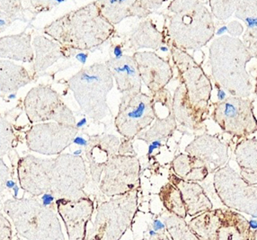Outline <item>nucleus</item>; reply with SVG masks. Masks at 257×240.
I'll return each mask as SVG.
<instances>
[{
    "instance_id": "nucleus-38",
    "label": "nucleus",
    "mask_w": 257,
    "mask_h": 240,
    "mask_svg": "<svg viewBox=\"0 0 257 240\" xmlns=\"http://www.w3.org/2000/svg\"><path fill=\"white\" fill-rule=\"evenodd\" d=\"M18 20V18L9 14L5 13L4 11H0V34L3 33L9 26H11L14 22Z\"/></svg>"
},
{
    "instance_id": "nucleus-1",
    "label": "nucleus",
    "mask_w": 257,
    "mask_h": 240,
    "mask_svg": "<svg viewBox=\"0 0 257 240\" xmlns=\"http://www.w3.org/2000/svg\"><path fill=\"white\" fill-rule=\"evenodd\" d=\"M18 173L21 188L32 197L47 193L57 200L86 197L84 189L88 174L80 156L61 154L56 159H43L29 155L19 160Z\"/></svg>"
},
{
    "instance_id": "nucleus-24",
    "label": "nucleus",
    "mask_w": 257,
    "mask_h": 240,
    "mask_svg": "<svg viewBox=\"0 0 257 240\" xmlns=\"http://www.w3.org/2000/svg\"><path fill=\"white\" fill-rule=\"evenodd\" d=\"M236 163L240 168V176L249 185H257V140L243 139L235 150Z\"/></svg>"
},
{
    "instance_id": "nucleus-18",
    "label": "nucleus",
    "mask_w": 257,
    "mask_h": 240,
    "mask_svg": "<svg viewBox=\"0 0 257 240\" xmlns=\"http://www.w3.org/2000/svg\"><path fill=\"white\" fill-rule=\"evenodd\" d=\"M187 154L205 165L209 173H214L224 167L228 159L227 146L219 138L202 134L197 136L185 148Z\"/></svg>"
},
{
    "instance_id": "nucleus-46",
    "label": "nucleus",
    "mask_w": 257,
    "mask_h": 240,
    "mask_svg": "<svg viewBox=\"0 0 257 240\" xmlns=\"http://www.w3.org/2000/svg\"><path fill=\"white\" fill-rule=\"evenodd\" d=\"M73 144L78 145V146L85 147L86 148L87 145V140H86L85 138L80 137V136H77L73 140Z\"/></svg>"
},
{
    "instance_id": "nucleus-12",
    "label": "nucleus",
    "mask_w": 257,
    "mask_h": 240,
    "mask_svg": "<svg viewBox=\"0 0 257 240\" xmlns=\"http://www.w3.org/2000/svg\"><path fill=\"white\" fill-rule=\"evenodd\" d=\"M25 108L32 124L54 121L57 124L76 125V118L59 93L50 86H40L29 91L25 99Z\"/></svg>"
},
{
    "instance_id": "nucleus-54",
    "label": "nucleus",
    "mask_w": 257,
    "mask_h": 240,
    "mask_svg": "<svg viewBox=\"0 0 257 240\" xmlns=\"http://www.w3.org/2000/svg\"><path fill=\"white\" fill-rule=\"evenodd\" d=\"M149 234H150V237H153V236H156L159 233H157V232L154 231L153 229H150V231H149Z\"/></svg>"
},
{
    "instance_id": "nucleus-11",
    "label": "nucleus",
    "mask_w": 257,
    "mask_h": 240,
    "mask_svg": "<svg viewBox=\"0 0 257 240\" xmlns=\"http://www.w3.org/2000/svg\"><path fill=\"white\" fill-rule=\"evenodd\" d=\"M214 188L224 205L248 214L257 213V186L249 185L229 166L215 172Z\"/></svg>"
},
{
    "instance_id": "nucleus-8",
    "label": "nucleus",
    "mask_w": 257,
    "mask_h": 240,
    "mask_svg": "<svg viewBox=\"0 0 257 240\" xmlns=\"http://www.w3.org/2000/svg\"><path fill=\"white\" fill-rule=\"evenodd\" d=\"M171 52L172 60L176 65L179 81L184 86L188 94L189 100L193 107L198 111L209 113L212 84L209 77L203 71L201 65L186 51L167 43Z\"/></svg>"
},
{
    "instance_id": "nucleus-17",
    "label": "nucleus",
    "mask_w": 257,
    "mask_h": 240,
    "mask_svg": "<svg viewBox=\"0 0 257 240\" xmlns=\"http://www.w3.org/2000/svg\"><path fill=\"white\" fill-rule=\"evenodd\" d=\"M99 12L111 26L128 18H146L163 5L162 1L146 0H100L94 1Z\"/></svg>"
},
{
    "instance_id": "nucleus-34",
    "label": "nucleus",
    "mask_w": 257,
    "mask_h": 240,
    "mask_svg": "<svg viewBox=\"0 0 257 240\" xmlns=\"http://www.w3.org/2000/svg\"><path fill=\"white\" fill-rule=\"evenodd\" d=\"M236 1H210L211 12L219 20H225L231 17L236 9Z\"/></svg>"
},
{
    "instance_id": "nucleus-10",
    "label": "nucleus",
    "mask_w": 257,
    "mask_h": 240,
    "mask_svg": "<svg viewBox=\"0 0 257 240\" xmlns=\"http://www.w3.org/2000/svg\"><path fill=\"white\" fill-rule=\"evenodd\" d=\"M152 96L144 93L122 94L114 120L117 132L132 141L152 125L157 118Z\"/></svg>"
},
{
    "instance_id": "nucleus-22",
    "label": "nucleus",
    "mask_w": 257,
    "mask_h": 240,
    "mask_svg": "<svg viewBox=\"0 0 257 240\" xmlns=\"http://www.w3.org/2000/svg\"><path fill=\"white\" fill-rule=\"evenodd\" d=\"M172 113L176 123L193 131H200L204 127V122L209 113L198 111L189 100L184 86H177L172 103Z\"/></svg>"
},
{
    "instance_id": "nucleus-58",
    "label": "nucleus",
    "mask_w": 257,
    "mask_h": 240,
    "mask_svg": "<svg viewBox=\"0 0 257 240\" xmlns=\"http://www.w3.org/2000/svg\"><path fill=\"white\" fill-rule=\"evenodd\" d=\"M254 92H255V94L257 95V77H256V84H255V88H254Z\"/></svg>"
},
{
    "instance_id": "nucleus-5",
    "label": "nucleus",
    "mask_w": 257,
    "mask_h": 240,
    "mask_svg": "<svg viewBox=\"0 0 257 240\" xmlns=\"http://www.w3.org/2000/svg\"><path fill=\"white\" fill-rule=\"evenodd\" d=\"M17 234L27 240H65L56 210L45 208L35 197L8 200L2 205Z\"/></svg>"
},
{
    "instance_id": "nucleus-30",
    "label": "nucleus",
    "mask_w": 257,
    "mask_h": 240,
    "mask_svg": "<svg viewBox=\"0 0 257 240\" xmlns=\"http://www.w3.org/2000/svg\"><path fill=\"white\" fill-rule=\"evenodd\" d=\"M221 224L218 209L198 215L189 221L188 226L199 240H218V232Z\"/></svg>"
},
{
    "instance_id": "nucleus-56",
    "label": "nucleus",
    "mask_w": 257,
    "mask_h": 240,
    "mask_svg": "<svg viewBox=\"0 0 257 240\" xmlns=\"http://www.w3.org/2000/svg\"><path fill=\"white\" fill-rule=\"evenodd\" d=\"M82 152H83V150H77L73 152L74 156H80L82 154Z\"/></svg>"
},
{
    "instance_id": "nucleus-53",
    "label": "nucleus",
    "mask_w": 257,
    "mask_h": 240,
    "mask_svg": "<svg viewBox=\"0 0 257 240\" xmlns=\"http://www.w3.org/2000/svg\"><path fill=\"white\" fill-rule=\"evenodd\" d=\"M226 31H227V26H223V27L219 28V30L217 31V32L215 33V35H219H219H223Z\"/></svg>"
},
{
    "instance_id": "nucleus-15",
    "label": "nucleus",
    "mask_w": 257,
    "mask_h": 240,
    "mask_svg": "<svg viewBox=\"0 0 257 240\" xmlns=\"http://www.w3.org/2000/svg\"><path fill=\"white\" fill-rule=\"evenodd\" d=\"M56 209L64 222L69 240H85L87 224L94 213V202L90 198L78 200L58 199Z\"/></svg>"
},
{
    "instance_id": "nucleus-16",
    "label": "nucleus",
    "mask_w": 257,
    "mask_h": 240,
    "mask_svg": "<svg viewBox=\"0 0 257 240\" xmlns=\"http://www.w3.org/2000/svg\"><path fill=\"white\" fill-rule=\"evenodd\" d=\"M133 57L137 63L142 81L152 94L165 89L171 81L174 72L169 60L153 52H136Z\"/></svg>"
},
{
    "instance_id": "nucleus-48",
    "label": "nucleus",
    "mask_w": 257,
    "mask_h": 240,
    "mask_svg": "<svg viewBox=\"0 0 257 240\" xmlns=\"http://www.w3.org/2000/svg\"><path fill=\"white\" fill-rule=\"evenodd\" d=\"M149 240H170V238L165 232H162V233H159L156 236L150 237Z\"/></svg>"
},
{
    "instance_id": "nucleus-4",
    "label": "nucleus",
    "mask_w": 257,
    "mask_h": 240,
    "mask_svg": "<svg viewBox=\"0 0 257 240\" xmlns=\"http://www.w3.org/2000/svg\"><path fill=\"white\" fill-rule=\"evenodd\" d=\"M167 10L169 40L167 43L183 51L198 50L214 37L212 15L201 1H172Z\"/></svg>"
},
{
    "instance_id": "nucleus-33",
    "label": "nucleus",
    "mask_w": 257,
    "mask_h": 240,
    "mask_svg": "<svg viewBox=\"0 0 257 240\" xmlns=\"http://www.w3.org/2000/svg\"><path fill=\"white\" fill-rule=\"evenodd\" d=\"M165 223L172 240H199L184 219L171 214L166 218Z\"/></svg>"
},
{
    "instance_id": "nucleus-35",
    "label": "nucleus",
    "mask_w": 257,
    "mask_h": 240,
    "mask_svg": "<svg viewBox=\"0 0 257 240\" xmlns=\"http://www.w3.org/2000/svg\"><path fill=\"white\" fill-rule=\"evenodd\" d=\"M0 9H3L5 13L18 18V20L24 21V19L21 18L22 16H24L22 14L24 9L20 1H0Z\"/></svg>"
},
{
    "instance_id": "nucleus-19",
    "label": "nucleus",
    "mask_w": 257,
    "mask_h": 240,
    "mask_svg": "<svg viewBox=\"0 0 257 240\" xmlns=\"http://www.w3.org/2000/svg\"><path fill=\"white\" fill-rule=\"evenodd\" d=\"M120 140L113 135H94L87 140L86 157L94 183H100L104 167L111 157L118 154Z\"/></svg>"
},
{
    "instance_id": "nucleus-49",
    "label": "nucleus",
    "mask_w": 257,
    "mask_h": 240,
    "mask_svg": "<svg viewBox=\"0 0 257 240\" xmlns=\"http://www.w3.org/2000/svg\"><path fill=\"white\" fill-rule=\"evenodd\" d=\"M16 185H18L17 182H15L13 179H9V180L7 181V183H6V189L13 190L14 187Z\"/></svg>"
},
{
    "instance_id": "nucleus-45",
    "label": "nucleus",
    "mask_w": 257,
    "mask_h": 240,
    "mask_svg": "<svg viewBox=\"0 0 257 240\" xmlns=\"http://www.w3.org/2000/svg\"><path fill=\"white\" fill-rule=\"evenodd\" d=\"M75 58H76L82 65H85L86 63L87 58H88V53L84 52H77V55L75 56Z\"/></svg>"
},
{
    "instance_id": "nucleus-14",
    "label": "nucleus",
    "mask_w": 257,
    "mask_h": 240,
    "mask_svg": "<svg viewBox=\"0 0 257 240\" xmlns=\"http://www.w3.org/2000/svg\"><path fill=\"white\" fill-rule=\"evenodd\" d=\"M77 133L74 125L39 124L26 132V143L29 150L40 154L59 155L73 142Z\"/></svg>"
},
{
    "instance_id": "nucleus-44",
    "label": "nucleus",
    "mask_w": 257,
    "mask_h": 240,
    "mask_svg": "<svg viewBox=\"0 0 257 240\" xmlns=\"http://www.w3.org/2000/svg\"><path fill=\"white\" fill-rule=\"evenodd\" d=\"M162 146V142H153L149 144V151H148V157L150 158V156L153 154L155 150H159L160 147Z\"/></svg>"
},
{
    "instance_id": "nucleus-20",
    "label": "nucleus",
    "mask_w": 257,
    "mask_h": 240,
    "mask_svg": "<svg viewBox=\"0 0 257 240\" xmlns=\"http://www.w3.org/2000/svg\"><path fill=\"white\" fill-rule=\"evenodd\" d=\"M104 64L107 66L117 89L122 94L142 93V81L137 63L133 56L123 55L120 59L111 58Z\"/></svg>"
},
{
    "instance_id": "nucleus-40",
    "label": "nucleus",
    "mask_w": 257,
    "mask_h": 240,
    "mask_svg": "<svg viewBox=\"0 0 257 240\" xmlns=\"http://www.w3.org/2000/svg\"><path fill=\"white\" fill-rule=\"evenodd\" d=\"M227 32L229 33V35L232 37L236 38V36L241 35L243 33V26H241L238 22H232L230 24H228L227 26Z\"/></svg>"
},
{
    "instance_id": "nucleus-59",
    "label": "nucleus",
    "mask_w": 257,
    "mask_h": 240,
    "mask_svg": "<svg viewBox=\"0 0 257 240\" xmlns=\"http://www.w3.org/2000/svg\"><path fill=\"white\" fill-rule=\"evenodd\" d=\"M17 240H23V239H22L21 237H19V236H18V235H17Z\"/></svg>"
},
{
    "instance_id": "nucleus-26",
    "label": "nucleus",
    "mask_w": 257,
    "mask_h": 240,
    "mask_svg": "<svg viewBox=\"0 0 257 240\" xmlns=\"http://www.w3.org/2000/svg\"><path fill=\"white\" fill-rule=\"evenodd\" d=\"M30 34L11 35L0 38V58L32 62L35 60Z\"/></svg>"
},
{
    "instance_id": "nucleus-7",
    "label": "nucleus",
    "mask_w": 257,
    "mask_h": 240,
    "mask_svg": "<svg viewBox=\"0 0 257 240\" xmlns=\"http://www.w3.org/2000/svg\"><path fill=\"white\" fill-rule=\"evenodd\" d=\"M139 188L101 203L85 240H120L133 227L137 213Z\"/></svg>"
},
{
    "instance_id": "nucleus-60",
    "label": "nucleus",
    "mask_w": 257,
    "mask_h": 240,
    "mask_svg": "<svg viewBox=\"0 0 257 240\" xmlns=\"http://www.w3.org/2000/svg\"><path fill=\"white\" fill-rule=\"evenodd\" d=\"M141 240H149V239H147V238H143V239H141Z\"/></svg>"
},
{
    "instance_id": "nucleus-28",
    "label": "nucleus",
    "mask_w": 257,
    "mask_h": 240,
    "mask_svg": "<svg viewBox=\"0 0 257 240\" xmlns=\"http://www.w3.org/2000/svg\"><path fill=\"white\" fill-rule=\"evenodd\" d=\"M171 168L176 176L187 182H202L210 174L204 164L188 154L176 156Z\"/></svg>"
},
{
    "instance_id": "nucleus-32",
    "label": "nucleus",
    "mask_w": 257,
    "mask_h": 240,
    "mask_svg": "<svg viewBox=\"0 0 257 240\" xmlns=\"http://www.w3.org/2000/svg\"><path fill=\"white\" fill-rule=\"evenodd\" d=\"M159 196L168 212L183 219L187 217L186 207L182 197V193L179 189L170 182L161 187Z\"/></svg>"
},
{
    "instance_id": "nucleus-61",
    "label": "nucleus",
    "mask_w": 257,
    "mask_h": 240,
    "mask_svg": "<svg viewBox=\"0 0 257 240\" xmlns=\"http://www.w3.org/2000/svg\"><path fill=\"white\" fill-rule=\"evenodd\" d=\"M0 95H1V92H0Z\"/></svg>"
},
{
    "instance_id": "nucleus-47",
    "label": "nucleus",
    "mask_w": 257,
    "mask_h": 240,
    "mask_svg": "<svg viewBox=\"0 0 257 240\" xmlns=\"http://www.w3.org/2000/svg\"><path fill=\"white\" fill-rule=\"evenodd\" d=\"M217 88H218V99H219V102H222L225 99L227 98V95H226V92L223 90L222 88L220 86L217 85Z\"/></svg>"
},
{
    "instance_id": "nucleus-9",
    "label": "nucleus",
    "mask_w": 257,
    "mask_h": 240,
    "mask_svg": "<svg viewBox=\"0 0 257 240\" xmlns=\"http://www.w3.org/2000/svg\"><path fill=\"white\" fill-rule=\"evenodd\" d=\"M212 105L211 118L224 133L242 139L256 133L257 119L251 99L230 95Z\"/></svg>"
},
{
    "instance_id": "nucleus-50",
    "label": "nucleus",
    "mask_w": 257,
    "mask_h": 240,
    "mask_svg": "<svg viewBox=\"0 0 257 240\" xmlns=\"http://www.w3.org/2000/svg\"><path fill=\"white\" fill-rule=\"evenodd\" d=\"M248 226L250 228H252L253 230L257 229V219H252L248 220Z\"/></svg>"
},
{
    "instance_id": "nucleus-25",
    "label": "nucleus",
    "mask_w": 257,
    "mask_h": 240,
    "mask_svg": "<svg viewBox=\"0 0 257 240\" xmlns=\"http://www.w3.org/2000/svg\"><path fill=\"white\" fill-rule=\"evenodd\" d=\"M236 17L244 22L246 26L243 43L253 58H257V1H236Z\"/></svg>"
},
{
    "instance_id": "nucleus-55",
    "label": "nucleus",
    "mask_w": 257,
    "mask_h": 240,
    "mask_svg": "<svg viewBox=\"0 0 257 240\" xmlns=\"http://www.w3.org/2000/svg\"><path fill=\"white\" fill-rule=\"evenodd\" d=\"M8 98L9 100H14V99L17 98V93H12V94H9Z\"/></svg>"
},
{
    "instance_id": "nucleus-6",
    "label": "nucleus",
    "mask_w": 257,
    "mask_h": 240,
    "mask_svg": "<svg viewBox=\"0 0 257 240\" xmlns=\"http://www.w3.org/2000/svg\"><path fill=\"white\" fill-rule=\"evenodd\" d=\"M68 84L82 111L90 119L97 122L107 115V95L113 87V78L106 65L94 63L83 68Z\"/></svg>"
},
{
    "instance_id": "nucleus-23",
    "label": "nucleus",
    "mask_w": 257,
    "mask_h": 240,
    "mask_svg": "<svg viewBox=\"0 0 257 240\" xmlns=\"http://www.w3.org/2000/svg\"><path fill=\"white\" fill-rule=\"evenodd\" d=\"M166 43V37L163 32L158 29L154 22L147 19L138 25L133 31L125 37L124 43L128 49L139 51L143 48H150L158 50Z\"/></svg>"
},
{
    "instance_id": "nucleus-13",
    "label": "nucleus",
    "mask_w": 257,
    "mask_h": 240,
    "mask_svg": "<svg viewBox=\"0 0 257 240\" xmlns=\"http://www.w3.org/2000/svg\"><path fill=\"white\" fill-rule=\"evenodd\" d=\"M100 190L108 197L123 195L139 188L141 163L135 155H114L108 161Z\"/></svg>"
},
{
    "instance_id": "nucleus-43",
    "label": "nucleus",
    "mask_w": 257,
    "mask_h": 240,
    "mask_svg": "<svg viewBox=\"0 0 257 240\" xmlns=\"http://www.w3.org/2000/svg\"><path fill=\"white\" fill-rule=\"evenodd\" d=\"M111 52L113 53V59H120L123 56V48L121 44H115L111 49Z\"/></svg>"
},
{
    "instance_id": "nucleus-36",
    "label": "nucleus",
    "mask_w": 257,
    "mask_h": 240,
    "mask_svg": "<svg viewBox=\"0 0 257 240\" xmlns=\"http://www.w3.org/2000/svg\"><path fill=\"white\" fill-rule=\"evenodd\" d=\"M0 240H13L12 225L0 211Z\"/></svg>"
},
{
    "instance_id": "nucleus-52",
    "label": "nucleus",
    "mask_w": 257,
    "mask_h": 240,
    "mask_svg": "<svg viewBox=\"0 0 257 240\" xmlns=\"http://www.w3.org/2000/svg\"><path fill=\"white\" fill-rule=\"evenodd\" d=\"M19 189L20 187L18 185H16L13 188V198L14 199H18V193H19Z\"/></svg>"
},
{
    "instance_id": "nucleus-27",
    "label": "nucleus",
    "mask_w": 257,
    "mask_h": 240,
    "mask_svg": "<svg viewBox=\"0 0 257 240\" xmlns=\"http://www.w3.org/2000/svg\"><path fill=\"white\" fill-rule=\"evenodd\" d=\"M33 44L36 52L34 65L35 74L42 73L54 64L56 61L61 58H66V47L44 36L35 37Z\"/></svg>"
},
{
    "instance_id": "nucleus-3",
    "label": "nucleus",
    "mask_w": 257,
    "mask_h": 240,
    "mask_svg": "<svg viewBox=\"0 0 257 240\" xmlns=\"http://www.w3.org/2000/svg\"><path fill=\"white\" fill-rule=\"evenodd\" d=\"M253 58L244 43L232 36L215 39L210 47L211 75L232 96L248 98L253 90L246 64Z\"/></svg>"
},
{
    "instance_id": "nucleus-41",
    "label": "nucleus",
    "mask_w": 257,
    "mask_h": 240,
    "mask_svg": "<svg viewBox=\"0 0 257 240\" xmlns=\"http://www.w3.org/2000/svg\"><path fill=\"white\" fill-rule=\"evenodd\" d=\"M133 145L131 143H128V140L126 142H122V144H120L119 150H118V154L119 155H130L133 154Z\"/></svg>"
},
{
    "instance_id": "nucleus-29",
    "label": "nucleus",
    "mask_w": 257,
    "mask_h": 240,
    "mask_svg": "<svg viewBox=\"0 0 257 240\" xmlns=\"http://www.w3.org/2000/svg\"><path fill=\"white\" fill-rule=\"evenodd\" d=\"M32 81V77L24 67L8 60H0V92L17 91Z\"/></svg>"
},
{
    "instance_id": "nucleus-31",
    "label": "nucleus",
    "mask_w": 257,
    "mask_h": 240,
    "mask_svg": "<svg viewBox=\"0 0 257 240\" xmlns=\"http://www.w3.org/2000/svg\"><path fill=\"white\" fill-rule=\"evenodd\" d=\"M177 127L176 119L173 113L169 112L168 116L160 119L159 116L156 118V123L146 132H142L138 135V140H141L148 144L153 142H162L167 141L168 138L176 131Z\"/></svg>"
},
{
    "instance_id": "nucleus-51",
    "label": "nucleus",
    "mask_w": 257,
    "mask_h": 240,
    "mask_svg": "<svg viewBox=\"0 0 257 240\" xmlns=\"http://www.w3.org/2000/svg\"><path fill=\"white\" fill-rule=\"evenodd\" d=\"M86 125V118H83V119H81V120L79 121V122H78V123H77V124H76V125H75V126H76V128H77V129H81V128H83V127H84V126H85V125Z\"/></svg>"
},
{
    "instance_id": "nucleus-57",
    "label": "nucleus",
    "mask_w": 257,
    "mask_h": 240,
    "mask_svg": "<svg viewBox=\"0 0 257 240\" xmlns=\"http://www.w3.org/2000/svg\"><path fill=\"white\" fill-rule=\"evenodd\" d=\"M159 50H161L162 52H168L169 51V48L167 47V46H161V47L159 48Z\"/></svg>"
},
{
    "instance_id": "nucleus-2",
    "label": "nucleus",
    "mask_w": 257,
    "mask_h": 240,
    "mask_svg": "<svg viewBox=\"0 0 257 240\" xmlns=\"http://www.w3.org/2000/svg\"><path fill=\"white\" fill-rule=\"evenodd\" d=\"M43 31L61 46L78 52L99 47L115 34L114 26L103 18L94 1L56 19Z\"/></svg>"
},
{
    "instance_id": "nucleus-39",
    "label": "nucleus",
    "mask_w": 257,
    "mask_h": 240,
    "mask_svg": "<svg viewBox=\"0 0 257 240\" xmlns=\"http://www.w3.org/2000/svg\"><path fill=\"white\" fill-rule=\"evenodd\" d=\"M56 200L57 199L55 196L50 193H44L40 197V202L42 203L43 207L51 208L53 210H57L56 209Z\"/></svg>"
},
{
    "instance_id": "nucleus-21",
    "label": "nucleus",
    "mask_w": 257,
    "mask_h": 240,
    "mask_svg": "<svg viewBox=\"0 0 257 240\" xmlns=\"http://www.w3.org/2000/svg\"><path fill=\"white\" fill-rule=\"evenodd\" d=\"M168 180L179 189L188 216L193 217L212 210V203L203 188L198 183L183 180L174 173L169 174Z\"/></svg>"
},
{
    "instance_id": "nucleus-37",
    "label": "nucleus",
    "mask_w": 257,
    "mask_h": 240,
    "mask_svg": "<svg viewBox=\"0 0 257 240\" xmlns=\"http://www.w3.org/2000/svg\"><path fill=\"white\" fill-rule=\"evenodd\" d=\"M9 179V169L4 161L0 159V197L4 193L6 183Z\"/></svg>"
},
{
    "instance_id": "nucleus-42",
    "label": "nucleus",
    "mask_w": 257,
    "mask_h": 240,
    "mask_svg": "<svg viewBox=\"0 0 257 240\" xmlns=\"http://www.w3.org/2000/svg\"><path fill=\"white\" fill-rule=\"evenodd\" d=\"M152 229L157 233H162L167 230V226H166V223L163 222L162 220H160L159 219H153V222H152Z\"/></svg>"
}]
</instances>
